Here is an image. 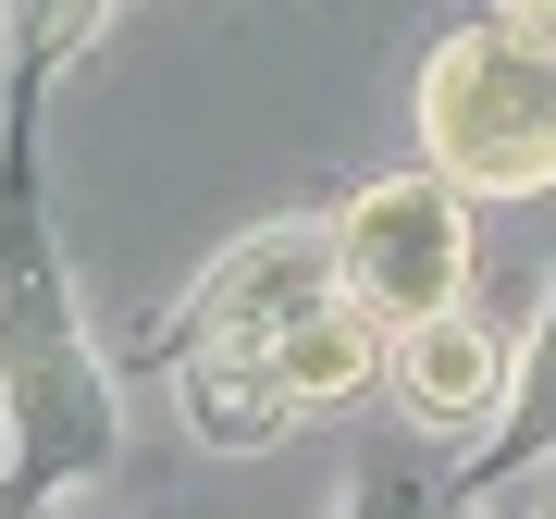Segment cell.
Wrapping results in <instances>:
<instances>
[{
	"label": "cell",
	"mask_w": 556,
	"mask_h": 519,
	"mask_svg": "<svg viewBox=\"0 0 556 519\" xmlns=\"http://www.w3.org/2000/svg\"><path fill=\"white\" fill-rule=\"evenodd\" d=\"M420 149L470 199H544L556 186V38L482 13L420 62Z\"/></svg>",
	"instance_id": "6da1fadb"
},
{
	"label": "cell",
	"mask_w": 556,
	"mask_h": 519,
	"mask_svg": "<svg viewBox=\"0 0 556 519\" xmlns=\"http://www.w3.org/2000/svg\"><path fill=\"white\" fill-rule=\"evenodd\" d=\"M383 359H396V396H408L420 433H482V420L507 408V334H495V321H470V298L396 321Z\"/></svg>",
	"instance_id": "277c9868"
},
{
	"label": "cell",
	"mask_w": 556,
	"mask_h": 519,
	"mask_svg": "<svg viewBox=\"0 0 556 519\" xmlns=\"http://www.w3.org/2000/svg\"><path fill=\"white\" fill-rule=\"evenodd\" d=\"M285 371L260 359V346H186V433L223 445V458H248V445L285 433Z\"/></svg>",
	"instance_id": "5b68a950"
},
{
	"label": "cell",
	"mask_w": 556,
	"mask_h": 519,
	"mask_svg": "<svg viewBox=\"0 0 556 519\" xmlns=\"http://www.w3.org/2000/svg\"><path fill=\"white\" fill-rule=\"evenodd\" d=\"M556 445V284H544V334H532V396L507 408V445L495 458H544Z\"/></svg>",
	"instance_id": "52a82bcc"
},
{
	"label": "cell",
	"mask_w": 556,
	"mask_h": 519,
	"mask_svg": "<svg viewBox=\"0 0 556 519\" xmlns=\"http://www.w3.org/2000/svg\"><path fill=\"white\" fill-rule=\"evenodd\" d=\"M334 284H346L334 273V236H248L199 298H186V334H199V346H273L285 321L321 309Z\"/></svg>",
	"instance_id": "3957f363"
},
{
	"label": "cell",
	"mask_w": 556,
	"mask_h": 519,
	"mask_svg": "<svg viewBox=\"0 0 556 519\" xmlns=\"http://www.w3.org/2000/svg\"><path fill=\"white\" fill-rule=\"evenodd\" d=\"M260 359L285 371V396H298V408H334V396H358V383H371V359H383V321H371V309H358L346 284H334V298H321V309H298L273 346H260Z\"/></svg>",
	"instance_id": "8992f818"
},
{
	"label": "cell",
	"mask_w": 556,
	"mask_h": 519,
	"mask_svg": "<svg viewBox=\"0 0 556 519\" xmlns=\"http://www.w3.org/2000/svg\"><path fill=\"white\" fill-rule=\"evenodd\" d=\"M334 273H346V298L396 334V321L420 309H457L470 298V186L445 174H383V186H358L346 223H334Z\"/></svg>",
	"instance_id": "7a4b0ae2"
}]
</instances>
